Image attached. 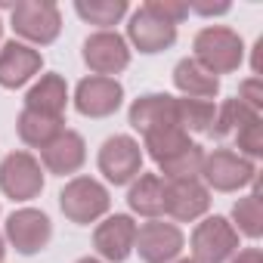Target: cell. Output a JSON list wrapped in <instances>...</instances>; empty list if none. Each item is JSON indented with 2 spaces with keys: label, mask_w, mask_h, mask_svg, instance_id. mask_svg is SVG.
I'll return each instance as SVG.
<instances>
[{
  "label": "cell",
  "mask_w": 263,
  "mask_h": 263,
  "mask_svg": "<svg viewBox=\"0 0 263 263\" xmlns=\"http://www.w3.org/2000/svg\"><path fill=\"white\" fill-rule=\"evenodd\" d=\"M130 208L143 217H158L164 214V180L158 174H143L134 186H130V195H127Z\"/></svg>",
  "instance_id": "obj_20"
},
{
  "label": "cell",
  "mask_w": 263,
  "mask_h": 263,
  "mask_svg": "<svg viewBox=\"0 0 263 263\" xmlns=\"http://www.w3.org/2000/svg\"><path fill=\"white\" fill-rule=\"evenodd\" d=\"M146 10H152L158 19H164L171 25H177L189 16V4H183V0H149Z\"/></svg>",
  "instance_id": "obj_29"
},
{
  "label": "cell",
  "mask_w": 263,
  "mask_h": 263,
  "mask_svg": "<svg viewBox=\"0 0 263 263\" xmlns=\"http://www.w3.org/2000/svg\"><path fill=\"white\" fill-rule=\"evenodd\" d=\"M13 28L16 34L34 41V44H53L62 28L59 7L50 0H25L13 7Z\"/></svg>",
  "instance_id": "obj_2"
},
{
  "label": "cell",
  "mask_w": 263,
  "mask_h": 263,
  "mask_svg": "<svg viewBox=\"0 0 263 263\" xmlns=\"http://www.w3.org/2000/svg\"><path fill=\"white\" fill-rule=\"evenodd\" d=\"M84 62L99 78H108V74H118V71L127 68L130 50H127V44H124L121 34H115V31H96L84 44Z\"/></svg>",
  "instance_id": "obj_9"
},
{
  "label": "cell",
  "mask_w": 263,
  "mask_h": 263,
  "mask_svg": "<svg viewBox=\"0 0 263 263\" xmlns=\"http://www.w3.org/2000/svg\"><path fill=\"white\" fill-rule=\"evenodd\" d=\"M124 99V90L115 78H84L78 84V93H74V105L81 115H90V118H105L111 111H118Z\"/></svg>",
  "instance_id": "obj_10"
},
{
  "label": "cell",
  "mask_w": 263,
  "mask_h": 263,
  "mask_svg": "<svg viewBox=\"0 0 263 263\" xmlns=\"http://www.w3.org/2000/svg\"><path fill=\"white\" fill-rule=\"evenodd\" d=\"M180 263H195V260H180Z\"/></svg>",
  "instance_id": "obj_35"
},
{
  "label": "cell",
  "mask_w": 263,
  "mask_h": 263,
  "mask_svg": "<svg viewBox=\"0 0 263 263\" xmlns=\"http://www.w3.org/2000/svg\"><path fill=\"white\" fill-rule=\"evenodd\" d=\"M211 195L198 180H180V183H164V211L174 220H195L208 211Z\"/></svg>",
  "instance_id": "obj_14"
},
{
  "label": "cell",
  "mask_w": 263,
  "mask_h": 263,
  "mask_svg": "<svg viewBox=\"0 0 263 263\" xmlns=\"http://www.w3.org/2000/svg\"><path fill=\"white\" fill-rule=\"evenodd\" d=\"M214 115H217V108H214V102H208V99H192V96L177 99V124L186 130V134H189V130H195V134L211 130Z\"/></svg>",
  "instance_id": "obj_22"
},
{
  "label": "cell",
  "mask_w": 263,
  "mask_h": 263,
  "mask_svg": "<svg viewBox=\"0 0 263 263\" xmlns=\"http://www.w3.org/2000/svg\"><path fill=\"white\" fill-rule=\"evenodd\" d=\"M134 248L140 251V257L146 263H171L180 251H183V232L174 223H161V220H149L137 229V241Z\"/></svg>",
  "instance_id": "obj_8"
},
{
  "label": "cell",
  "mask_w": 263,
  "mask_h": 263,
  "mask_svg": "<svg viewBox=\"0 0 263 263\" xmlns=\"http://www.w3.org/2000/svg\"><path fill=\"white\" fill-rule=\"evenodd\" d=\"M41 155H44V164L53 174H62V177L65 174H74L84 164V158H87L84 140H81V134H74V130H62L56 140H50L41 149Z\"/></svg>",
  "instance_id": "obj_17"
},
{
  "label": "cell",
  "mask_w": 263,
  "mask_h": 263,
  "mask_svg": "<svg viewBox=\"0 0 263 263\" xmlns=\"http://www.w3.org/2000/svg\"><path fill=\"white\" fill-rule=\"evenodd\" d=\"M241 37L232 31V28H204L198 31L195 37V62L204 65L211 74H226V71H235L238 62H241Z\"/></svg>",
  "instance_id": "obj_1"
},
{
  "label": "cell",
  "mask_w": 263,
  "mask_h": 263,
  "mask_svg": "<svg viewBox=\"0 0 263 263\" xmlns=\"http://www.w3.org/2000/svg\"><path fill=\"white\" fill-rule=\"evenodd\" d=\"M65 102H68V90H65V81L59 74H44L25 96V108L41 111V115H53V118H62Z\"/></svg>",
  "instance_id": "obj_19"
},
{
  "label": "cell",
  "mask_w": 263,
  "mask_h": 263,
  "mask_svg": "<svg viewBox=\"0 0 263 263\" xmlns=\"http://www.w3.org/2000/svg\"><path fill=\"white\" fill-rule=\"evenodd\" d=\"M174 84L186 93V96H192V99H214L217 93H220V78L217 74H211L204 65H198L195 59H183L177 68H174Z\"/></svg>",
  "instance_id": "obj_18"
},
{
  "label": "cell",
  "mask_w": 263,
  "mask_h": 263,
  "mask_svg": "<svg viewBox=\"0 0 263 263\" xmlns=\"http://www.w3.org/2000/svg\"><path fill=\"white\" fill-rule=\"evenodd\" d=\"M62 118H53V115H41V111H31L25 108L19 115V137L28 143V146H37L44 149L50 140H56L62 134Z\"/></svg>",
  "instance_id": "obj_21"
},
{
  "label": "cell",
  "mask_w": 263,
  "mask_h": 263,
  "mask_svg": "<svg viewBox=\"0 0 263 263\" xmlns=\"http://www.w3.org/2000/svg\"><path fill=\"white\" fill-rule=\"evenodd\" d=\"M192 143H189V134L183 127H164V130H158V134H149L146 137V149H149V155L161 164V161H167V158H174V155H180V152H186Z\"/></svg>",
  "instance_id": "obj_23"
},
{
  "label": "cell",
  "mask_w": 263,
  "mask_h": 263,
  "mask_svg": "<svg viewBox=\"0 0 263 263\" xmlns=\"http://www.w3.org/2000/svg\"><path fill=\"white\" fill-rule=\"evenodd\" d=\"M238 251V232L232 229L229 220L223 217H211L204 220L195 235H192V254L195 263H223Z\"/></svg>",
  "instance_id": "obj_4"
},
{
  "label": "cell",
  "mask_w": 263,
  "mask_h": 263,
  "mask_svg": "<svg viewBox=\"0 0 263 263\" xmlns=\"http://www.w3.org/2000/svg\"><path fill=\"white\" fill-rule=\"evenodd\" d=\"M189 10H195L201 16H214V13H226L229 4H226V0H220V4H201V0H195V4H189Z\"/></svg>",
  "instance_id": "obj_31"
},
{
  "label": "cell",
  "mask_w": 263,
  "mask_h": 263,
  "mask_svg": "<svg viewBox=\"0 0 263 263\" xmlns=\"http://www.w3.org/2000/svg\"><path fill=\"white\" fill-rule=\"evenodd\" d=\"M53 235V226L47 220V214L34 211V208H25V211H16L7 223V238L16 245L19 254H34L41 251Z\"/></svg>",
  "instance_id": "obj_11"
},
{
  "label": "cell",
  "mask_w": 263,
  "mask_h": 263,
  "mask_svg": "<svg viewBox=\"0 0 263 263\" xmlns=\"http://www.w3.org/2000/svg\"><path fill=\"white\" fill-rule=\"evenodd\" d=\"M238 102H245L251 111H260L263 108V84H260V78H248L241 87H238V96H235Z\"/></svg>",
  "instance_id": "obj_30"
},
{
  "label": "cell",
  "mask_w": 263,
  "mask_h": 263,
  "mask_svg": "<svg viewBox=\"0 0 263 263\" xmlns=\"http://www.w3.org/2000/svg\"><path fill=\"white\" fill-rule=\"evenodd\" d=\"M4 254H7V251H4V238H0V260H4Z\"/></svg>",
  "instance_id": "obj_33"
},
{
  "label": "cell",
  "mask_w": 263,
  "mask_h": 263,
  "mask_svg": "<svg viewBox=\"0 0 263 263\" xmlns=\"http://www.w3.org/2000/svg\"><path fill=\"white\" fill-rule=\"evenodd\" d=\"M134 241H137V223L130 220L127 214L108 217L105 223H99V229H96V235H93L96 251H99L105 260H111V263L127 260V254L134 251Z\"/></svg>",
  "instance_id": "obj_13"
},
{
  "label": "cell",
  "mask_w": 263,
  "mask_h": 263,
  "mask_svg": "<svg viewBox=\"0 0 263 263\" xmlns=\"http://www.w3.org/2000/svg\"><path fill=\"white\" fill-rule=\"evenodd\" d=\"M0 186H4V192L10 198H16V201H28L34 195H41V189H44L41 164L28 152L7 155L4 167H0Z\"/></svg>",
  "instance_id": "obj_7"
},
{
  "label": "cell",
  "mask_w": 263,
  "mask_h": 263,
  "mask_svg": "<svg viewBox=\"0 0 263 263\" xmlns=\"http://www.w3.org/2000/svg\"><path fill=\"white\" fill-rule=\"evenodd\" d=\"M41 71V53L10 41L0 50V84L4 87H22L28 78H34Z\"/></svg>",
  "instance_id": "obj_16"
},
{
  "label": "cell",
  "mask_w": 263,
  "mask_h": 263,
  "mask_svg": "<svg viewBox=\"0 0 263 263\" xmlns=\"http://www.w3.org/2000/svg\"><path fill=\"white\" fill-rule=\"evenodd\" d=\"M99 171L115 186L130 183L134 177H140V171H143L140 143H134L130 137H111V140H105V146L99 149Z\"/></svg>",
  "instance_id": "obj_6"
},
{
  "label": "cell",
  "mask_w": 263,
  "mask_h": 263,
  "mask_svg": "<svg viewBox=\"0 0 263 263\" xmlns=\"http://www.w3.org/2000/svg\"><path fill=\"white\" fill-rule=\"evenodd\" d=\"M201 177H204L214 189L232 192V189H241L245 183L254 180V164H251L245 155H235V152H229V149H214V152H204Z\"/></svg>",
  "instance_id": "obj_5"
},
{
  "label": "cell",
  "mask_w": 263,
  "mask_h": 263,
  "mask_svg": "<svg viewBox=\"0 0 263 263\" xmlns=\"http://www.w3.org/2000/svg\"><path fill=\"white\" fill-rule=\"evenodd\" d=\"M130 124L143 134H158L164 127H180L177 124V99L167 93H149L140 96L134 105H130Z\"/></svg>",
  "instance_id": "obj_12"
},
{
  "label": "cell",
  "mask_w": 263,
  "mask_h": 263,
  "mask_svg": "<svg viewBox=\"0 0 263 263\" xmlns=\"http://www.w3.org/2000/svg\"><path fill=\"white\" fill-rule=\"evenodd\" d=\"M232 220L238 223V232L257 238L263 232V201H260V195L251 192V195L238 198L235 208H232Z\"/></svg>",
  "instance_id": "obj_27"
},
{
  "label": "cell",
  "mask_w": 263,
  "mask_h": 263,
  "mask_svg": "<svg viewBox=\"0 0 263 263\" xmlns=\"http://www.w3.org/2000/svg\"><path fill=\"white\" fill-rule=\"evenodd\" d=\"M235 146L248 155V161L263 152V124H260V118H254V121H248L245 127L235 130Z\"/></svg>",
  "instance_id": "obj_28"
},
{
  "label": "cell",
  "mask_w": 263,
  "mask_h": 263,
  "mask_svg": "<svg viewBox=\"0 0 263 263\" xmlns=\"http://www.w3.org/2000/svg\"><path fill=\"white\" fill-rule=\"evenodd\" d=\"M74 10H78V16L87 19L90 25L108 28V25H115V22L127 13V4H124V0H78Z\"/></svg>",
  "instance_id": "obj_26"
},
{
  "label": "cell",
  "mask_w": 263,
  "mask_h": 263,
  "mask_svg": "<svg viewBox=\"0 0 263 263\" xmlns=\"http://www.w3.org/2000/svg\"><path fill=\"white\" fill-rule=\"evenodd\" d=\"M59 204H62V214H65L71 223H93L96 217H102V214L108 211V192H105V186H99L96 180L78 177V180H71V183L62 189Z\"/></svg>",
  "instance_id": "obj_3"
},
{
  "label": "cell",
  "mask_w": 263,
  "mask_h": 263,
  "mask_svg": "<svg viewBox=\"0 0 263 263\" xmlns=\"http://www.w3.org/2000/svg\"><path fill=\"white\" fill-rule=\"evenodd\" d=\"M127 34H130V41H134L143 53H158V50H167L177 41V25L158 19L152 10L143 7L134 19H130Z\"/></svg>",
  "instance_id": "obj_15"
},
{
  "label": "cell",
  "mask_w": 263,
  "mask_h": 263,
  "mask_svg": "<svg viewBox=\"0 0 263 263\" xmlns=\"http://www.w3.org/2000/svg\"><path fill=\"white\" fill-rule=\"evenodd\" d=\"M201 164H204V149L201 146H189L186 152L161 161V174H164V183H180V180H198L201 174Z\"/></svg>",
  "instance_id": "obj_24"
},
{
  "label": "cell",
  "mask_w": 263,
  "mask_h": 263,
  "mask_svg": "<svg viewBox=\"0 0 263 263\" xmlns=\"http://www.w3.org/2000/svg\"><path fill=\"white\" fill-rule=\"evenodd\" d=\"M232 263H263V254H260V248H245Z\"/></svg>",
  "instance_id": "obj_32"
},
{
  "label": "cell",
  "mask_w": 263,
  "mask_h": 263,
  "mask_svg": "<svg viewBox=\"0 0 263 263\" xmlns=\"http://www.w3.org/2000/svg\"><path fill=\"white\" fill-rule=\"evenodd\" d=\"M78 263H99V260H90V257H87V260H78Z\"/></svg>",
  "instance_id": "obj_34"
},
{
  "label": "cell",
  "mask_w": 263,
  "mask_h": 263,
  "mask_svg": "<svg viewBox=\"0 0 263 263\" xmlns=\"http://www.w3.org/2000/svg\"><path fill=\"white\" fill-rule=\"evenodd\" d=\"M254 118H257V111H251L245 102H238V99H226V102L217 108L214 124H211L208 134H214L217 140H223V137L235 134L238 127H245V124H248V121H254Z\"/></svg>",
  "instance_id": "obj_25"
}]
</instances>
